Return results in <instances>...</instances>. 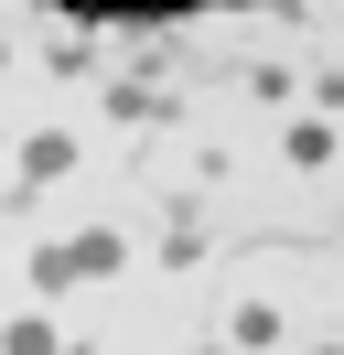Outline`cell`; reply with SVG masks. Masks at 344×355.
I'll return each mask as SVG.
<instances>
[{
    "mask_svg": "<svg viewBox=\"0 0 344 355\" xmlns=\"http://www.w3.org/2000/svg\"><path fill=\"white\" fill-rule=\"evenodd\" d=\"M108 259H119V237H76V248H54V259H43V280H97Z\"/></svg>",
    "mask_w": 344,
    "mask_h": 355,
    "instance_id": "1",
    "label": "cell"
}]
</instances>
